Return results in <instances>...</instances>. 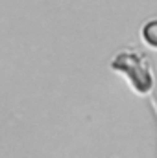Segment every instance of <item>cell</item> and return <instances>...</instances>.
<instances>
[{"mask_svg":"<svg viewBox=\"0 0 157 158\" xmlns=\"http://www.w3.org/2000/svg\"><path fill=\"white\" fill-rule=\"evenodd\" d=\"M109 68L124 74L129 85L139 92V94H146L152 99V107L155 110V118H157V99L154 96V88H155V79L152 74V61L148 55L131 50H124L120 52L115 59H111Z\"/></svg>","mask_w":157,"mask_h":158,"instance_id":"1","label":"cell"},{"mask_svg":"<svg viewBox=\"0 0 157 158\" xmlns=\"http://www.w3.org/2000/svg\"><path fill=\"white\" fill-rule=\"evenodd\" d=\"M142 39L146 40L152 48H157V19L155 20H150L142 28Z\"/></svg>","mask_w":157,"mask_h":158,"instance_id":"2","label":"cell"}]
</instances>
